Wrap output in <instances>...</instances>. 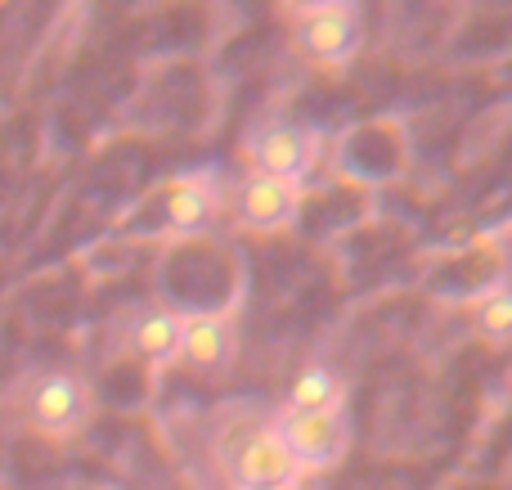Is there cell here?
Listing matches in <instances>:
<instances>
[{
	"label": "cell",
	"mask_w": 512,
	"mask_h": 490,
	"mask_svg": "<svg viewBox=\"0 0 512 490\" xmlns=\"http://www.w3.org/2000/svg\"><path fill=\"white\" fill-rule=\"evenodd\" d=\"M18 414L45 441H72L95 419V387L72 365H45L18 387Z\"/></svg>",
	"instance_id": "obj_1"
},
{
	"label": "cell",
	"mask_w": 512,
	"mask_h": 490,
	"mask_svg": "<svg viewBox=\"0 0 512 490\" xmlns=\"http://www.w3.org/2000/svg\"><path fill=\"white\" fill-rule=\"evenodd\" d=\"M279 5H283V14H288V18H306V14H315V9L342 5V0H279Z\"/></svg>",
	"instance_id": "obj_12"
},
{
	"label": "cell",
	"mask_w": 512,
	"mask_h": 490,
	"mask_svg": "<svg viewBox=\"0 0 512 490\" xmlns=\"http://www.w3.org/2000/svg\"><path fill=\"white\" fill-rule=\"evenodd\" d=\"M239 356V329L225 311H185V342H180V365L198 378L230 374Z\"/></svg>",
	"instance_id": "obj_7"
},
{
	"label": "cell",
	"mask_w": 512,
	"mask_h": 490,
	"mask_svg": "<svg viewBox=\"0 0 512 490\" xmlns=\"http://www.w3.org/2000/svg\"><path fill=\"white\" fill-rule=\"evenodd\" d=\"M274 428L283 432V441H288L301 473L333 468L337 459L346 455V441H351V428H346L342 410H283L279 419H274Z\"/></svg>",
	"instance_id": "obj_5"
},
{
	"label": "cell",
	"mask_w": 512,
	"mask_h": 490,
	"mask_svg": "<svg viewBox=\"0 0 512 490\" xmlns=\"http://www.w3.org/2000/svg\"><path fill=\"white\" fill-rule=\"evenodd\" d=\"M346 383L333 365H306L288 387V405L283 410H342Z\"/></svg>",
	"instance_id": "obj_10"
},
{
	"label": "cell",
	"mask_w": 512,
	"mask_h": 490,
	"mask_svg": "<svg viewBox=\"0 0 512 490\" xmlns=\"http://www.w3.org/2000/svg\"><path fill=\"white\" fill-rule=\"evenodd\" d=\"M243 490H301V482H279V486H243Z\"/></svg>",
	"instance_id": "obj_13"
},
{
	"label": "cell",
	"mask_w": 512,
	"mask_h": 490,
	"mask_svg": "<svg viewBox=\"0 0 512 490\" xmlns=\"http://www.w3.org/2000/svg\"><path fill=\"white\" fill-rule=\"evenodd\" d=\"M477 329L490 342H508L512 338V284H495L481 293L477 302Z\"/></svg>",
	"instance_id": "obj_11"
},
{
	"label": "cell",
	"mask_w": 512,
	"mask_h": 490,
	"mask_svg": "<svg viewBox=\"0 0 512 490\" xmlns=\"http://www.w3.org/2000/svg\"><path fill=\"white\" fill-rule=\"evenodd\" d=\"M360 36H364V18L355 0L292 18V45L315 68H346L355 59V50H360Z\"/></svg>",
	"instance_id": "obj_4"
},
{
	"label": "cell",
	"mask_w": 512,
	"mask_h": 490,
	"mask_svg": "<svg viewBox=\"0 0 512 490\" xmlns=\"http://www.w3.org/2000/svg\"><path fill=\"white\" fill-rule=\"evenodd\" d=\"M230 207V185L216 167H189L176 171L158 189V221L171 239H198L207 234Z\"/></svg>",
	"instance_id": "obj_2"
},
{
	"label": "cell",
	"mask_w": 512,
	"mask_h": 490,
	"mask_svg": "<svg viewBox=\"0 0 512 490\" xmlns=\"http://www.w3.org/2000/svg\"><path fill=\"white\" fill-rule=\"evenodd\" d=\"M180 342H185V311H176V306H144L122 324L126 356L149 369L180 365Z\"/></svg>",
	"instance_id": "obj_9"
},
{
	"label": "cell",
	"mask_w": 512,
	"mask_h": 490,
	"mask_svg": "<svg viewBox=\"0 0 512 490\" xmlns=\"http://www.w3.org/2000/svg\"><path fill=\"white\" fill-rule=\"evenodd\" d=\"M81 490H99V486H81Z\"/></svg>",
	"instance_id": "obj_14"
},
{
	"label": "cell",
	"mask_w": 512,
	"mask_h": 490,
	"mask_svg": "<svg viewBox=\"0 0 512 490\" xmlns=\"http://www.w3.org/2000/svg\"><path fill=\"white\" fill-rule=\"evenodd\" d=\"M279 482H301V468H297V459H292L283 432L274 428V419H270L265 428H256L239 441V450H234V459H230V490L279 486Z\"/></svg>",
	"instance_id": "obj_8"
},
{
	"label": "cell",
	"mask_w": 512,
	"mask_h": 490,
	"mask_svg": "<svg viewBox=\"0 0 512 490\" xmlns=\"http://www.w3.org/2000/svg\"><path fill=\"white\" fill-rule=\"evenodd\" d=\"M243 162H248V171H261V176L306 185L319 162V131L297 122H261L243 140Z\"/></svg>",
	"instance_id": "obj_3"
},
{
	"label": "cell",
	"mask_w": 512,
	"mask_h": 490,
	"mask_svg": "<svg viewBox=\"0 0 512 490\" xmlns=\"http://www.w3.org/2000/svg\"><path fill=\"white\" fill-rule=\"evenodd\" d=\"M230 212H234V221H239V230L279 234V230H288V225L297 221L301 185L261 176V171H248V176L234 180V189H230Z\"/></svg>",
	"instance_id": "obj_6"
}]
</instances>
